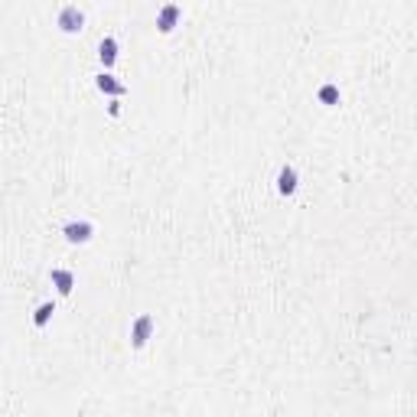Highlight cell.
<instances>
[{"instance_id": "1", "label": "cell", "mask_w": 417, "mask_h": 417, "mask_svg": "<svg viewBox=\"0 0 417 417\" xmlns=\"http://www.w3.org/2000/svg\"><path fill=\"white\" fill-rule=\"evenodd\" d=\"M55 27L62 29V33H68V36L81 33V29H85V10H81L79 3H66V7L55 14Z\"/></svg>"}, {"instance_id": "4", "label": "cell", "mask_w": 417, "mask_h": 417, "mask_svg": "<svg viewBox=\"0 0 417 417\" xmlns=\"http://www.w3.org/2000/svg\"><path fill=\"white\" fill-rule=\"evenodd\" d=\"M62 235H66L68 244H85V242H92L94 225L88 222V218H72V222L62 225Z\"/></svg>"}, {"instance_id": "7", "label": "cell", "mask_w": 417, "mask_h": 417, "mask_svg": "<svg viewBox=\"0 0 417 417\" xmlns=\"http://www.w3.org/2000/svg\"><path fill=\"white\" fill-rule=\"evenodd\" d=\"M118 55H121V46H118L114 36H105V40L98 42V62H101L105 68L114 66V62H118Z\"/></svg>"}, {"instance_id": "3", "label": "cell", "mask_w": 417, "mask_h": 417, "mask_svg": "<svg viewBox=\"0 0 417 417\" xmlns=\"http://www.w3.org/2000/svg\"><path fill=\"white\" fill-rule=\"evenodd\" d=\"M179 20H183V7H179L176 0H166L160 10H157V29H160L163 36L173 33V29L179 27Z\"/></svg>"}, {"instance_id": "10", "label": "cell", "mask_w": 417, "mask_h": 417, "mask_svg": "<svg viewBox=\"0 0 417 417\" xmlns=\"http://www.w3.org/2000/svg\"><path fill=\"white\" fill-rule=\"evenodd\" d=\"M53 313H55V303H53V300L40 303V307H36V313H33V326H40V329H42V326L53 320Z\"/></svg>"}, {"instance_id": "2", "label": "cell", "mask_w": 417, "mask_h": 417, "mask_svg": "<svg viewBox=\"0 0 417 417\" xmlns=\"http://www.w3.org/2000/svg\"><path fill=\"white\" fill-rule=\"evenodd\" d=\"M153 329H157L153 316H150V313H140L134 323H131V349H144L150 342V336H153Z\"/></svg>"}, {"instance_id": "11", "label": "cell", "mask_w": 417, "mask_h": 417, "mask_svg": "<svg viewBox=\"0 0 417 417\" xmlns=\"http://www.w3.org/2000/svg\"><path fill=\"white\" fill-rule=\"evenodd\" d=\"M108 114H111V118H118V114H121V98H111V101H108Z\"/></svg>"}, {"instance_id": "5", "label": "cell", "mask_w": 417, "mask_h": 417, "mask_svg": "<svg viewBox=\"0 0 417 417\" xmlns=\"http://www.w3.org/2000/svg\"><path fill=\"white\" fill-rule=\"evenodd\" d=\"M94 88H98L101 94H111V98H124V94H127V85L118 81V75H111L108 68L94 75Z\"/></svg>"}, {"instance_id": "8", "label": "cell", "mask_w": 417, "mask_h": 417, "mask_svg": "<svg viewBox=\"0 0 417 417\" xmlns=\"http://www.w3.org/2000/svg\"><path fill=\"white\" fill-rule=\"evenodd\" d=\"M49 281H53V287L59 290L62 296H68L72 294V287H75V274L68 268H53L49 270Z\"/></svg>"}, {"instance_id": "6", "label": "cell", "mask_w": 417, "mask_h": 417, "mask_svg": "<svg viewBox=\"0 0 417 417\" xmlns=\"http://www.w3.org/2000/svg\"><path fill=\"white\" fill-rule=\"evenodd\" d=\"M296 186H300V173H296L294 163H283L281 170H277V192L281 196H294Z\"/></svg>"}, {"instance_id": "9", "label": "cell", "mask_w": 417, "mask_h": 417, "mask_svg": "<svg viewBox=\"0 0 417 417\" xmlns=\"http://www.w3.org/2000/svg\"><path fill=\"white\" fill-rule=\"evenodd\" d=\"M316 98H320V105H326V108H333V105H339V85H333V81H326V85H320V92H316Z\"/></svg>"}]
</instances>
